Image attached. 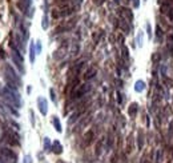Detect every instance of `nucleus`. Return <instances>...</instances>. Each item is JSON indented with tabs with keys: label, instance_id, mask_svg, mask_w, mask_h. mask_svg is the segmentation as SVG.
<instances>
[{
	"label": "nucleus",
	"instance_id": "nucleus-8",
	"mask_svg": "<svg viewBox=\"0 0 173 163\" xmlns=\"http://www.w3.org/2000/svg\"><path fill=\"white\" fill-rule=\"evenodd\" d=\"M120 13L122 15L124 19H127L128 23H132L133 21V13L129 8H120Z\"/></svg>",
	"mask_w": 173,
	"mask_h": 163
},
{
	"label": "nucleus",
	"instance_id": "nucleus-11",
	"mask_svg": "<svg viewBox=\"0 0 173 163\" xmlns=\"http://www.w3.org/2000/svg\"><path fill=\"white\" fill-rule=\"evenodd\" d=\"M128 114H129V116L135 118L136 114H137V103H132L129 106V108H128Z\"/></svg>",
	"mask_w": 173,
	"mask_h": 163
},
{
	"label": "nucleus",
	"instance_id": "nucleus-2",
	"mask_svg": "<svg viewBox=\"0 0 173 163\" xmlns=\"http://www.w3.org/2000/svg\"><path fill=\"white\" fill-rule=\"evenodd\" d=\"M11 47H12V53H11V56H12V60L13 63H15V66L17 67V69L21 72V74H24V66H23V56H21V53L19 52V50L16 48V45L11 44Z\"/></svg>",
	"mask_w": 173,
	"mask_h": 163
},
{
	"label": "nucleus",
	"instance_id": "nucleus-3",
	"mask_svg": "<svg viewBox=\"0 0 173 163\" xmlns=\"http://www.w3.org/2000/svg\"><path fill=\"white\" fill-rule=\"evenodd\" d=\"M89 90H90V84H88V83L81 84V86H77V87L71 92V99L75 100V99L83 98L84 95H87V94L89 92Z\"/></svg>",
	"mask_w": 173,
	"mask_h": 163
},
{
	"label": "nucleus",
	"instance_id": "nucleus-31",
	"mask_svg": "<svg viewBox=\"0 0 173 163\" xmlns=\"http://www.w3.org/2000/svg\"><path fill=\"white\" fill-rule=\"evenodd\" d=\"M24 163H32V158L29 156V155H27V156H24Z\"/></svg>",
	"mask_w": 173,
	"mask_h": 163
},
{
	"label": "nucleus",
	"instance_id": "nucleus-13",
	"mask_svg": "<svg viewBox=\"0 0 173 163\" xmlns=\"http://www.w3.org/2000/svg\"><path fill=\"white\" fill-rule=\"evenodd\" d=\"M160 10H161V13L168 16V13L173 10V7H172V4H164V5H160Z\"/></svg>",
	"mask_w": 173,
	"mask_h": 163
},
{
	"label": "nucleus",
	"instance_id": "nucleus-7",
	"mask_svg": "<svg viewBox=\"0 0 173 163\" xmlns=\"http://www.w3.org/2000/svg\"><path fill=\"white\" fill-rule=\"evenodd\" d=\"M1 154L4 155V156L7 158L8 160H11V162H15V163H16V159H17V156H16V154L12 151V150H9V148H3V150H1Z\"/></svg>",
	"mask_w": 173,
	"mask_h": 163
},
{
	"label": "nucleus",
	"instance_id": "nucleus-14",
	"mask_svg": "<svg viewBox=\"0 0 173 163\" xmlns=\"http://www.w3.org/2000/svg\"><path fill=\"white\" fill-rule=\"evenodd\" d=\"M64 52H65V45H63L60 50L56 51L55 55H53V58H55V59H61V58H64V55H65Z\"/></svg>",
	"mask_w": 173,
	"mask_h": 163
},
{
	"label": "nucleus",
	"instance_id": "nucleus-10",
	"mask_svg": "<svg viewBox=\"0 0 173 163\" xmlns=\"http://www.w3.org/2000/svg\"><path fill=\"white\" fill-rule=\"evenodd\" d=\"M52 151L55 152V154H61V152H63V146L60 144V142H59V140L53 142V144H52Z\"/></svg>",
	"mask_w": 173,
	"mask_h": 163
},
{
	"label": "nucleus",
	"instance_id": "nucleus-32",
	"mask_svg": "<svg viewBox=\"0 0 173 163\" xmlns=\"http://www.w3.org/2000/svg\"><path fill=\"white\" fill-rule=\"evenodd\" d=\"M132 1H133V7H135V8L140 7V0H132Z\"/></svg>",
	"mask_w": 173,
	"mask_h": 163
},
{
	"label": "nucleus",
	"instance_id": "nucleus-19",
	"mask_svg": "<svg viewBox=\"0 0 173 163\" xmlns=\"http://www.w3.org/2000/svg\"><path fill=\"white\" fill-rule=\"evenodd\" d=\"M29 60H31V63L35 61V44H31V47H29Z\"/></svg>",
	"mask_w": 173,
	"mask_h": 163
},
{
	"label": "nucleus",
	"instance_id": "nucleus-1",
	"mask_svg": "<svg viewBox=\"0 0 173 163\" xmlns=\"http://www.w3.org/2000/svg\"><path fill=\"white\" fill-rule=\"evenodd\" d=\"M3 95H4V98L7 99L8 102H9L11 104H13L15 107H20L21 106V100H20V94L17 92V90H13V88H9L7 86V87H4L1 90Z\"/></svg>",
	"mask_w": 173,
	"mask_h": 163
},
{
	"label": "nucleus",
	"instance_id": "nucleus-22",
	"mask_svg": "<svg viewBox=\"0 0 173 163\" xmlns=\"http://www.w3.org/2000/svg\"><path fill=\"white\" fill-rule=\"evenodd\" d=\"M168 51L170 52V55H172V58H173V36L169 37V43H168Z\"/></svg>",
	"mask_w": 173,
	"mask_h": 163
},
{
	"label": "nucleus",
	"instance_id": "nucleus-16",
	"mask_svg": "<svg viewBox=\"0 0 173 163\" xmlns=\"http://www.w3.org/2000/svg\"><path fill=\"white\" fill-rule=\"evenodd\" d=\"M92 139H93V131L89 130V131H88V132L84 135V143H85V144H89L90 142H92Z\"/></svg>",
	"mask_w": 173,
	"mask_h": 163
},
{
	"label": "nucleus",
	"instance_id": "nucleus-34",
	"mask_svg": "<svg viewBox=\"0 0 173 163\" xmlns=\"http://www.w3.org/2000/svg\"><path fill=\"white\" fill-rule=\"evenodd\" d=\"M168 18H169V19H170V21H172V23H173V10L170 11L169 13H168Z\"/></svg>",
	"mask_w": 173,
	"mask_h": 163
},
{
	"label": "nucleus",
	"instance_id": "nucleus-4",
	"mask_svg": "<svg viewBox=\"0 0 173 163\" xmlns=\"http://www.w3.org/2000/svg\"><path fill=\"white\" fill-rule=\"evenodd\" d=\"M83 66H84V61H79V63H76L71 69H69V80L73 79V77H79V74H80V71H81Z\"/></svg>",
	"mask_w": 173,
	"mask_h": 163
},
{
	"label": "nucleus",
	"instance_id": "nucleus-15",
	"mask_svg": "<svg viewBox=\"0 0 173 163\" xmlns=\"http://www.w3.org/2000/svg\"><path fill=\"white\" fill-rule=\"evenodd\" d=\"M52 123H53V126H55V130L57 131V132H61V131H63V128H61V123H60V120H59L56 116H53Z\"/></svg>",
	"mask_w": 173,
	"mask_h": 163
},
{
	"label": "nucleus",
	"instance_id": "nucleus-33",
	"mask_svg": "<svg viewBox=\"0 0 173 163\" xmlns=\"http://www.w3.org/2000/svg\"><path fill=\"white\" fill-rule=\"evenodd\" d=\"M121 94H120V92H117V100H119V104H121L122 103V98H121Z\"/></svg>",
	"mask_w": 173,
	"mask_h": 163
},
{
	"label": "nucleus",
	"instance_id": "nucleus-35",
	"mask_svg": "<svg viewBox=\"0 0 173 163\" xmlns=\"http://www.w3.org/2000/svg\"><path fill=\"white\" fill-rule=\"evenodd\" d=\"M103 3H104V0H95V4H97V5L103 4Z\"/></svg>",
	"mask_w": 173,
	"mask_h": 163
},
{
	"label": "nucleus",
	"instance_id": "nucleus-18",
	"mask_svg": "<svg viewBox=\"0 0 173 163\" xmlns=\"http://www.w3.org/2000/svg\"><path fill=\"white\" fill-rule=\"evenodd\" d=\"M156 37H157V42H161L162 40V29L160 26H156Z\"/></svg>",
	"mask_w": 173,
	"mask_h": 163
},
{
	"label": "nucleus",
	"instance_id": "nucleus-28",
	"mask_svg": "<svg viewBox=\"0 0 173 163\" xmlns=\"http://www.w3.org/2000/svg\"><path fill=\"white\" fill-rule=\"evenodd\" d=\"M159 4H160V5H164V4H173V0H159Z\"/></svg>",
	"mask_w": 173,
	"mask_h": 163
},
{
	"label": "nucleus",
	"instance_id": "nucleus-30",
	"mask_svg": "<svg viewBox=\"0 0 173 163\" xmlns=\"http://www.w3.org/2000/svg\"><path fill=\"white\" fill-rule=\"evenodd\" d=\"M49 94H51V99H52V102H56V96H55V91L51 88L49 90Z\"/></svg>",
	"mask_w": 173,
	"mask_h": 163
},
{
	"label": "nucleus",
	"instance_id": "nucleus-37",
	"mask_svg": "<svg viewBox=\"0 0 173 163\" xmlns=\"http://www.w3.org/2000/svg\"><path fill=\"white\" fill-rule=\"evenodd\" d=\"M21 1H29V0H21Z\"/></svg>",
	"mask_w": 173,
	"mask_h": 163
},
{
	"label": "nucleus",
	"instance_id": "nucleus-36",
	"mask_svg": "<svg viewBox=\"0 0 173 163\" xmlns=\"http://www.w3.org/2000/svg\"><path fill=\"white\" fill-rule=\"evenodd\" d=\"M114 3H116V4H120V0H113Z\"/></svg>",
	"mask_w": 173,
	"mask_h": 163
},
{
	"label": "nucleus",
	"instance_id": "nucleus-29",
	"mask_svg": "<svg viewBox=\"0 0 173 163\" xmlns=\"http://www.w3.org/2000/svg\"><path fill=\"white\" fill-rule=\"evenodd\" d=\"M161 155H162V150H159V151H157V163H160L161 162Z\"/></svg>",
	"mask_w": 173,
	"mask_h": 163
},
{
	"label": "nucleus",
	"instance_id": "nucleus-24",
	"mask_svg": "<svg viewBox=\"0 0 173 163\" xmlns=\"http://www.w3.org/2000/svg\"><path fill=\"white\" fill-rule=\"evenodd\" d=\"M77 52H79V44L75 43L73 47H72V55H77Z\"/></svg>",
	"mask_w": 173,
	"mask_h": 163
},
{
	"label": "nucleus",
	"instance_id": "nucleus-12",
	"mask_svg": "<svg viewBox=\"0 0 173 163\" xmlns=\"http://www.w3.org/2000/svg\"><path fill=\"white\" fill-rule=\"evenodd\" d=\"M145 90V83L143 82V80H137V82L135 83V91H137V92H141V91Z\"/></svg>",
	"mask_w": 173,
	"mask_h": 163
},
{
	"label": "nucleus",
	"instance_id": "nucleus-5",
	"mask_svg": "<svg viewBox=\"0 0 173 163\" xmlns=\"http://www.w3.org/2000/svg\"><path fill=\"white\" fill-rule=\"evenodd\" d=\"M5 138H7V142L9 144H13V146H19L20 144V140H19V135H16L12 131H8L5 134Z\"/></svg>",
	"mask_w": 173,
	"mask_h": 163
},
{
	"label": "nucleus",
	"instance_id": "nucleus-6",
	"mask_svg": "<svg viewBox=\"0 0 173 163\" xmlns=\"http://www.w3.org/2000/svg\"><path fill=\"white\" fill-rule=\"evenodd\" d=\"M37 106H39V110L41 112V115H47L48 112V103H47V99L44 98H37Z\"/></svg>",
	"mask_w": 173,
	"mask_h": 163
},
{
	"label": "nucleus",
	"instance_id": "nucleus-27",
	"mask_svg": "<svg viewBox=\"0 0 173 163\" xmlns=\"http://www.w3.org/2000/svg\"><path fill=\"white\" fill-rule=\"evenodd\" d=\"M146 34H148V37H152V27L149 23H146Z\"/></svg>",
	"mask_w": 173,
	"mask_h": 163
},
{
	"label": "nucleus",
	"instance_id": "nucleus-25",
	"mask_svg": "<svg viewBox=\"0 0 173 163\" xmlns=\"http://www.w3.org/2000/svg\"><path fill=\"white\" fill-rule=\"evenodd\" d=\"M35 47H36V53L41 52V42H40V40H37L36 42V45H35Z\"/></svg>",
	"mask_w": 173,
	"mask_h": 163
},
{
	"label": "nucleus",
	"instance_id": "nucleus-20",
	"mask_svg": "<svg viewBox=\"0 0 173 163\" xmlns=\"http://www.w3.org/2000/svg\"><path fill=\"white\" fill-rule=\"evenodd\" d=\"M44 150H45V151H51V150H52L49 138H44Z\"/></svg>",
	"mask_w": 173,
	"mask_h": 163
},
{
	"label": "nucleus",
	"instance_id": "nucleus-21",
	"mask_svg": "<svg viewBox=\"0 0 173 163\" xmlns=\"http://www.w3.org/2000/svg\"><path fill=\"white\" fill-rule=\"evenodd\" d=\"M41 27H43V29H47L48 28V16H47V13H44V16H43Z\"/></svg>",
	"mask_w": 173,
	"mask_h": 163
},
{
	"label": "nucleus",
	"instance_id": "nucleus-26",
	"mask_svg": "<svg viewBox=\"0 0 173 163\" xmlns=\"http://www.w3.org/2000/svg\"><path fill=\"white\" fill-rule=\"evenodd\" d=\"M122 56H124V58L127 59V60H128V59H129V55H128V48L125 47V45H124V47H122Z\"/></svg>",
	"mask_w": 173,
	"mask_h": 163
},
{
	"label": "nucleus",
	"instance_id": "nucleus-17",
	"mask_svg": "<svg viewBox=\"0 0 173 163\" xmlns=\"http://www.w3.org/2000/svg\"><path fill=\"white\" fill-rule=\"evenodd\" d=\"M120 27L124 29L125 34H128V32H129V26L127 24V20H125V19H121V20H120Z\"/></svg>",
	"mask_w": 173,
	"mask_h": 163
},
{
	"label": "nucleus",
	"instance_id": "nucleus-23",
	"mask_svg": "<svg viewBox=\"0 0 173 163\" xmlns=\"http://www.w3.org/2000/svg\"><path fill=\"white\" fill-rule=\"evenodd\" d=\"M138 148H143V132L138 131Z\"/></svg>",
	"mask_w": 173,
	"mask_h": 163
},
{
	"label": "nucleus",
	"instance_id": "nucleus-9",
	"mask_svg": "<svg viewBox=\"0 0 173 163\" xmlns=\"http://www.w3.org/2000/svg\"><path fill=\"white\" fill-rule=\"evenodd\" d=\"M96 72H97V69H96L95 67H90V68H88L87 72H85V75H84V79H85V80L92 79V77L96 75Z\"/></svg>",
	"mask_w": 173,
	"mask_h": 163
}]
</instances>
